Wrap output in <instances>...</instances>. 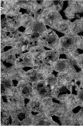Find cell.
Returning a JSON list of instances; mask_svg holds the SVG:
<instances>
[{
	"label": "cell",
	"instance_id": "obj_1",
	"mask_svg": "<svg viewBox=\"0 0 83 126\" xmlns=\"http://www.w3.org/2000/svg\"><path fill=\"white\" fill-rule=\"evenodd\" d=\"M11 126H33V113L29 111L26 106L11 111Z\"/></svg>",
	"mask_w": 83,
	"mask_h": 126
},
{
	"label": "cell",
	"instance_id": "obj_2",
	"mask_svg": "<svg viewBox=\"0 0 83 126\" xmlns=\"http://www.w3.org/2000/svg\"><path fill=\"white\" fill-rule=\"evenodd\" d=\"M79 35L73 33L64 34L63 36L60 38L59 44L56 49L61 54H67L73 50L77 48V42Z\"/></svg>",
	"mask_w": 83,
	"mask_h": 126
},
{
	"label": "cell",
	"instance_id": "obj_3",
	"mask_svg": "<svg viewBox=\"0 0 83 126\" xmlns=\"http://www.w3.org/2000/svg\"><path fill=\"white\" fill-rule=\"evenodd\" d=\"M60 38L52 29H47L39 39V44L49 50H56L59 44Z\"/></svg>",
	"mask_w": 83,
	"mask_h": 126
},
{
	"label": "cell",
	"instance_id": "obj_4",
	"mask_svg": "<svg viewBox=\"0 0 83 126\" xmlns=\"http://www.w3.org/2000/svg\"><path fill=\"white\" fill-rule=\"evenodd\" d=\"M45 24L52 29H55L59 22L62 20L59 12L51 10H44L39 17Z\"/></svg>",
	"mask_w": 83,
	"mask_h": 126
},
{
	"label": "cell",
	"instance_id": "obj_5",
	"mask_svg": "<svg viewBox=\"0 0 83 126\" xmlns=\"http://www.w3.org/2000/svg\"><path fill=\"white\" fill-rule=\"evenodd\" d=\"M32 85L35 97H38L41 99L52 97V89L45 80L33 83Z\"/></svg>",
	"mask_w": 83,
	"mask_h": 126
},
{
	"label": "cell",
	"instance_id": "obj_6",
	"mask_svg": "<svg viewBox=\"0 0 83 126\" xmlns=\"http://www.w3.org/2000/svg\"><path fill=\"white\" fill-rule=\"evenodd\" d=\"M74 87L72 86H65L57 83L52 89V99L57 100L60 103H63L69 94L73 93Z\"/></svg>",
	"mask_w": 83,
	"mask_h": 126
},
{
	"label": "cell",
	"instance_id": "obj_7",
	"mask_svg": "<svg viewBox=\"0 0 83 126\" xmlns=\"http://www.w3.org/2000/svg\"><path fill=\"white\" fill-rule=\"evenodd\" d=\"M18 82L15 81L7 74H1V95H10L16 90Z\"/></svg>",
	"mask_w": 83,
	"mask_h": 126
},
{
	"label": "cell",
	"instance_id": "obj_8",
	"mask_svg": "<svg viewBox=\"0 0 83 126\" xmlns=\"http://www.w3.org/2000/svg\"><path fill=\"white\" fill-rule=\"evenodd\" d=\"M20 54H21L14 48L1 52V63L3 64L7 68L12 67L15 66L17 59Z\"/></svg>",
	"mask_w": 83,
	"mask_h": 126
},
{
	"label": "cell",
	"instance_id": "obj_9",
	"mask_svg": "<svg viewBox=\"0 0 83 126\" xmlns=\"http://www.w3.org/2000/svg\"><path fill=\"white\" fill-rule=\"evenodd\" d=\"M0 13L1 16L18 14L21 13V8L17 5L13 0H1Z\"/></svg>",
	"mask_w": 83,
	"mask_h": 126
},
{
	"label": "cell",
	"instance_id": "obj_10",
	"mask_svg": "<svg viewBox=\"0 0 83 126\" xmlns=\"http://www.w3.org/2000/svg\"><path fill=\"white\" fill-rule=\"evenodd\" d=\"M17 92L25 99H30L34 97L33 85L25 79L19 81L16 85Z\"/></svg>",
	"mask_w": 83,
	"mask_h": 126
},
{
	"label": "cell",
	"instance_id": "obj_11",
	"mask_svg": "<svg viewBox=\"0 0 83 126\" xmlns=\"http://www.w3.org/2000/svg\"><path fill=\"white\" fill-rule=\"evenodd\" d=\"M52 119V117L48 115L43 112L40 113L33 114V126H59Z\"/></svg>",
	"mask_w": 83,
	"mask_h": 126
},
{
	"label": "cell",
	"instance_id": "obj_12",
	"mask_svg": "<svg viewBox=\"0 0 83 126\" xmlns=\"http://www.w3.org/2000/svg\"><path fill=\"white\" fill-rule=\"evenodd\" d=\"M26 107L29 111H30L33 114L40 113L44 112L43 99H41L35 96L29 99L27 103L26 104Z\"/></svg>",
	"mask_w": 83,
	"mask_h": 126
},
{
	"label": "cell",
	"instance_id": "obj_13",
	"mask_svg": "<svg viewBox=\"0 0 83 126\" xmlns=\"http://www.w3.org/2000/svg\"><path fill=\"white\" fill-rule=\"evenodd\" d=\"M34 58L29 52L21 54L17 58L15 66L18 68H24L26 67L32 68L33 65Z\"/></svg>",
	"mask_w": 83,
	"mask_h": 126
},
{
	"label": "cell",
	"instance_id": "obj_14",
	"mask_svg": "<svg viewBox=\"0 0 83 126\" xmlns=\"http://www.w3.org/2000/svg\"><path fill=\"white\" fill-rule=\"evenodd\" d=\"M46 75L41 73L35 68H31L30 70L25 71V79L31 82V84L39 82L40 80H45Z\"/></svg>",
	"mask_w": 83,
	"mask_h": 126
},
{
	"label": "cell",
	"instance_id": "obj_15",
	"mask_svg": "<svg viewBox=\"0 0 83 126\" xmlns=\"http://www.w3.org/2000/svg\"><path fill=\"white\" fill-rule=\"evenodd\" d=\"M73 64V62L68 58H59L55 63L52 68L53 70L57 73L67 72L69 73Z\"/></svg>",
	"mask_w": 83,
	"mask_h": 126
},
{
	"label": "cell",
	"instance_id": "obj_16",
	"mask_svg": "<svg viewBox=\"0 0 83 126\" xmlns=\"http://www.w3.org/2000/svg\"><path fill=\"white\" fill-rule=\"evenodd\" d=\"M32 68H35L41 73L45 74L46 77L49 75H51L54 72L52 66L46 64L43 60H38V59H35V58H34L33 65Z\"/></svg>",
	"mask_w": 83,
	"mask_h": 126
},
{
	"label": "cell",
	"instance_id": "obj_17",
	"mask_svg": "<svg viewBox=\"0 0 83 126\" xmlns=\"http://www.w3.org/2000/svg\"><path fill=\"white\" fill-rule=\"evenodd\" d=\"M21 15L22 13L21 12L18 14L4 16L12 31L17 30L19 27L21 26Z\"/></svg>",
	"mask_w": 83,
	"mask_h": 126
},
{
	"label": "cell",
	"instance_id": "obj_18",
	"mask_svg": "<svg viewBox=\"0 0 83 126\" xmlns=\"http://www.w3.org/2000/svg\"><path fill=\"white\" fill-rule=\"evenodd\" d=\"M25 71L23 70V68H18L13 66L8 68L6 74L10 76L13 80L18 82L25 79Z\"/></svg>",
	"mask_w": 83,
	"mask_h": 126
},
{
	"label": "cell",
	"instance_id": "obj_19",
	"mask_svg": "<svg viewBox=\"0 0 83 126\" xmlns=\"http://www.w3.org/2000/svg\"><path fill=\"white\" fill-rule=\"evenodd\" d=\"M61 54L57 50H46L43 61L46 64L51 66H53L55 63L60 58Z\"/></svg>",
	"mask_w": 83,
	"mask_h": 126
},
{
	"label": "cell",
	"instance_id": "obj_20",
	"mask_svg": "<svg viewBox=\"0 0 83 126\" xmlns=\"http://www.w3.org/2000/svg\"><path fill=\"white\" fill-rule=\"evenodd\" d=\"M57 82L60 85H65V86H72L74 87V80L73 76L69 73L63 72L59 73L57 75Z\"/></svg>",
	"mask_w": 83,
	"mask_h": 126
},
{
	"label": "cell",
	"instance_id": "obj_21",
	"mask_svg": "<svg viewBox=\"0 0 83 126\" xmlns=\"http://www.w3.org/2000/svg\"><path fill=\"white\" fill-rule=\"evenodd\" d=\"M62 104L64 105V106L71 111H74L78 107H81L80 101L77 95L74 93L69 94Z\"/></svg>",
	"mask_w": 83,
	"mask_h": 126
},
{
	"label": "cell",
	"instance_id": "obj_22",
	"mask_svg": "<svg viewBox=\"0 0 83 126\" xmlns=\"http://www.w3.org/2000/svg\"><path fill=\"white\" fill-rule=\"evenodd\" d=\"M63 1H52L45 0L43 1V10H51L59 12L63 7Z\"/></svg>",
	"mask_w": 83,
	"mask_h": 126
},
{
	"label": "cell",
	"instance_id": "obj_23",
	"mask_svg": "<svg viewBox=\"0 0 83 126\" xmlns=\"http://www.w3.org/2000/svg\"><path fill=\"white\" fill-rule=\"evenodd\" d=\"M74 114L73 111L67 110L61 117H60L59 121L62 126H73Z\"/></svg>",
	"mask_w": 83,
	"mask_h": 126
},
{
	"label": "cell",
	"instance_id": "obj_24",
	"mask_svg": "<svg viewBox=\"0 0 83 126\" xmlns=\"http://www.w3.org/2000/svg\"><path fill=\"white\" fill-rule=\"evenodd\" d=\"M29 52L33 56V58L38 60H43L46 52V50L40 44L31 47Z\"/></svg>",
	"mask_w": 83,
	"mask_h": 126
},
{
	"label": "cell",
	"instance_id": "obj_25",
	"mask_svg": "<svg viewBox=\"0 0 83 126\" xmlns=\"http://www.w3.org/2000/svg\"><path fill=\"white\" fill-rule=\"evenodd\" d=\"M72 22L69 19H62L59 22V24L57 25L55 28L57 31L60 32L64 34H69L71 32Z\"/></svg>",
	"mask_w": 83,
	"mask_h": 126
},
{
	"label": "cell",
	"instance_id": "obj_26",
	"mask_svg": "<svg viewBox=\"0 0 83 126\" xmlns=\"http://www.w3.org/2000/svg\"><path fill=\"white\" fill-rule=\"evenodd\" d=\"M12 117L8 110L1 109V126H11Z\"/></svg>",
	"mask_w": 83,
	"mask_h": 126
},
{
	"label": "cell",
	"instance_id": "obj_27",
	"mask_svg": "<svg viewBox=\"0 0 83 126\" xmlns=\"http://www.w3.org/2000/svg\"><path fill=\"white\" fill-rule=\"evenodd\" d=\"M35 18L29 13H25L21 15V26L25 28V29L28 28L32 26Z\"/></svg>",
	"mask_w": 83,
	"mask_h": 126
},
{
	"label": "cell",
	"instance_id": "obj_28",
	"mask_svg": "<svg viewBox=\"0 0 83 126\" xmlns=\"http://www.w3.org/2000/svg\"><path fill=\"white\" fill-rule=\"evenodd\" d=\"M69 7L71 8L74 12L81 13L83 12V2L80 0H72L68 1Z\"/></svg>",
	"mask_w": 83,
	"mask_h": 126
},
{
	"label": "cell",
	"instance_id": "obj_29",
	"mask_svg": "<svg viewBox=\"0 0 83 126\" xmlns=\"http://www.w3.org/2000/svg\"><path fill=\"white\" fill-rule=\"evenodd\" d=\"M82 32H83V26H82L81 19H77L76 20H74L73 22H72V33L78 35L79 33H81Z\"/></svg>",
	"mask_w": 83,
	"mask_h": 126
},
{
	"label": "cell",
	"instance_id": "obj_30",
	"mask_svg": "<svg viewBox=\"0 0 83 126\" xmlns=\"http://www.w3.org/2000/svg\"><path fill=\"white\" fill-rule=\"evenodd\" d=\"M45 80L46 81V82L47 83L48 85H49L51 89L52 88L55 87V85H57L58 82H57V76L55 75L53 73L51 74V75H49L46 77L45 78Z\"/></svg>",
	"mask_w": 83,
	"mask_h": 126
},
{
	"label": "cell",
	"instance_id": "obj_31",
	"mask_svg": "<svg viewBox=\"0 0 83 126\" xmlns=\"http://www.w3.org/2000/svg\"><path fill=\"white\" fill-rule=\"evenodd\" d=\"M14 1L21 9H24V10H26L27 11H28L31 5V3H32V1H29V0H27V1L16 0Z\"/></svg>",
	"mask_w": 83,
	"mask_h": 126
},
{
	"label": "cell",
	"instance_id": "obj_32",
	"mask_svg": "<svg viewBox=\"0 0 83 126\" xmlns=\"http://www.w3.org/2000/svg\"><path fill=\"white\" fill-rule=\"evenodd\" d=\"M80 52L78 50V49H76L74 50H73L71 52H69L67 54H66V58H68L69 60H70L72 62H74L76 61V59L78 58V57L80 56Z\"/></svg>",
	"mask_w": 83,
	"mask_h": 126
},
{
	"label": "cell",
	"instance_id": "obj_33",
	"mask_svg": "<svg viewBox=\"0 0 83 126\" xmlns=\"http://www.w3.org/2000/svg\"><path fill=\"white\" fill-rule=\"evenodd\" d=\"M64 14L66 16V17L69 19H73L76 16V13L74 12L73 10L69 6L66 7L64 10Z\"/></svg>",
	"mask_w": 83,
	"mask_h": 126
},
{
	"label": "cell",
	"instance_id": "obj_34",
	"mask_svg": "<svg viewBox=\"0 0 83 126\" xmlns=\"http://www.w3.org/2000/svg\"><path fill=\"white\" fill-rule=\"evenodd\" d=\"M76 63L78 67L81 68V70H83V53L81 54L80 56L76 59Z\"/></svg>",
	"mask_w": 83,
	"mask_h": 126
},
{
	"label": "cell",
	"instance_id": "obj_35",
	"mask_svg": "<svg viewBox=\"0 0 83 126\" xmlns=\"http://www.w3.org/2000/svg\"><path fill=\"white\" fill-rule=\"evenodd\" d=\"M77 48L83 50V36H78V42H77Z\"/></svg>",
	"mask_w": 83,
	"mask_h": 126
},
{
	"label": "cell",
	"instance_id": "obj_36",
	"mask_svg": "<svg viewBox=\"0 0 83 126\" xmlns=\"http://www.w3.org/2000/svg\"><path fill=\"white\" fill-rule=\"evenodd\" d=\"M81 20V23H82V26H83V17H81L80 18Z\"/></svg>",
	"mask_w": 83,
	"mask_h": 126
},
{
	"label": "cell",
	"instance_id": "obj_37",
	"mask_svg": "<svg viewBox=\"0 0 83 126\" xmlns=\"http://www.w3.org/2000/svg\"></svg>",
	"mask_w": 83,
	"mask_h": 126
}]
</instances>
